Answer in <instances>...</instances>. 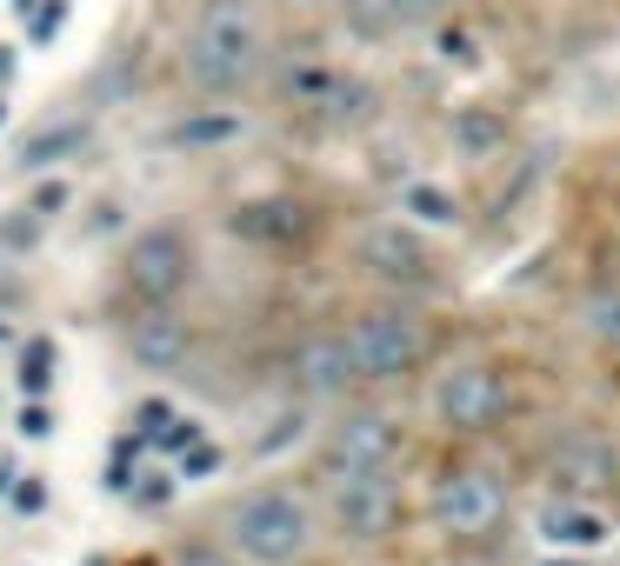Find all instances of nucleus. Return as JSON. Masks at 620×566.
I'll list each match as a JSON object with an SVG mask.
<instances>
[{"instance_id": "1", "label": "nucleus", "mask_w": 620, "mask_h": 566, "mask_svg": "<svg viewBox=\"0 0 620 566\" xmlns=\"http://www.w3.org/2000/svg\"><path fill=\"white\" fill-rule=\"evenodd\" d=\"M267 7L260 0H200L180 33V73L207 100H234L267 73Z\"/></svg>"}, {"instance_id": "2", "label": "nucleus", "mask_w": 620, "mask_h": 566, "mask_svg": "<svg viewBox=\"0 0 620 566\" xmlns=\"http://www.w3.org/2000/svg\"><path fill=\"white\" fill-rule=\"evenodd\" d=\"M421 414H427V427H434L441 440H454V447L494 440V434L521 414V374H514V360H501V354H447V360H434V374H427Z\"/></svg>"}, {"instance_id": "3", "label": "nucleus", "mask_w": 620, "mask_h": 566, "mask_svg": "<svg viewBox=\"0 0 620 566\" xmlns=\"http://www.w3.org/2000/svg\"><path fill=\"white\" fill-rule=\"evenodd\" d=\"M347 334V354H354V374L361 387H401V380H421L434 360H441V327L421 300H367L341 320Z\"/></svg>"}, {"instance_id": "4", "label": "nucleus", "mask_w": 620, "mask_h": 566, "mask_svg": "<svg viewBox=\"0 0 620 566\" xmlns=\"http://www.w3.org/2000/svg\"><path fill=\"white\" fill-rule=\"evenodd\" d=\"M321 547V507L301 487L260 480L227 507V554L247 566H301Z\"/></svg>"}, {"instance_id": "5", "label": "nucleus", "mask_w": 620, "mask_h": 566, "mask_svg": "<svg viewBox=\"0 0 620 566\" xmlns=\"http://www.w3.org/2000/svg\"><path fill=\"white\" fill-rule=\"evenodd\" d=\"M508 514H514V480L474 454H454L447 467H434V480L421 494V520L441 540H488L508 527Z\"/></svg>"}, {"instance_id": "6", "label": "nucleus", "mask_w": 620, "mask_h": 566, "mask_svg": "<svg viewBox=\"0 0 620 566\" xmlns=\"http://www.w3.org/2000/svg\"><path fill=\"white\" fill-rule=\"evenodd\" d=\"M407 454H414V427L381 400H341L314 440L321 480L327 474H401Z\"/></svg>"}, {"instance_id": "7", "label": "nucleus", "mask_w": 620, "mask_h": 566, "mask_svg": "<svg viewBox=\"0 0 620 566\" xmlns=\"http://www.w3.org/2000/svg\"><path fill=\"white\" fill-rule=\"evenodd\" d=\"M321 514H327V534L341 547H387L401 540L414 500H407V480L401 474H327V494H321Z\"/></svg>"}, {"instance_id": "8", "label": "nucleus", "mask_w": 620, "mask_h": 566, "mask_svg": "<svg viewBox=\"0 0 620 566\" xmlns=\"http://www.w3.org/2000/svg\"><path fill=\"white\" fill-rule=\"evenodd\" d=\"M354 260H361V274H367L381 294H394V300H421V294H434V287H441V254H434V234H421V227H414V220H401V214L367 220V227L354 234Z\"/></svg>"}, {"instance_id": "9", "label": "nucleus", "mask_w": 620, "mask_h": 566, "mask_svg": "<svg viewBox=\"0 0 620 566\" xmlns=\"http://www.w3.org/2000/svg\"><path fill=\"white\" fill-rule=\"evenodd\" d=\"M194 280V240L187 227H140L120 254V287L140 300V307H174Z\"/></svg>"}, {"instance_id": "10", "label": "nucleus", "mask_w": 620, "mask_h": 566, "mask_svg": "<svg viewBox=\"0 0 620 566\" xmlns=\"http://www.w3.org/2000/svg\"><path fill=\"white\" fill-rule=\"evenodd\" d=\"M287 380L301 400H321V407H341L361 394V374H354V354H347V334L341 327H307L287 354Z\"/></svg>"}, {"instance_id": "11", "label": "nucleus", "mask_w": 620, "mask_h": 566, "mask_svg": "<svg viewBox=\"0 0 620 566\" xmlns=\"http://www.w3.org/2000/svg\"><path fill=\"white\" fill-rule=\"evenodd\" d=\"M541 480H548V500H601L608 507V494L620 487V447L601 434H568L548 454Z\"/></svg>"}, {"instance_id": "12", "label": "nucleus", "mask_w": 620, "mask_h": 566, "mask_svg": "<svg viewBox=\"0 0 620 566\" xmlns=\"http://www.w3.org/2000/svg\"><path fill=\"white\" fill-rule=\"evenodd\" d=\"M454 7L461 0H334V20L361 47H394V40H414L427 27H447Z\"/></svg>"}, {"instance_id": "13", "label": "nucleus", "mask_w": 620, "mask_h": 566, "mask_svg": "<svg viewBox=\"0 0 620 566\" xmlns=\"http://www.w3.org/2000/svg\"><path fill=\"white\" fill-rule=\"evenodd\" d=\"M287 93H294V107H307V113H314L321 127H334V133L367 127L374 107H381V93H374L361 73H347V67H301V73L287 80Z\"/></svg>"}, {"instance_id": "14", "label": "nucleus", "mask_w": 620, "mask_h": 566, "mask_svg": "<svg viewBox=\"0 0 620 566\" xmlns=\"http://www.w3.org/2000/svg\"><path fill=\"white\" fill-rule=\"evenodd\" d=\"M534 534H541L548 554H588V560H601L620 540V520L601 500H541Z\"/></svg>"}, {"instance_id": "15", "label": "nucleus", "mask_w": 620, "mask_h": 566, "mask_svg": "<svg viewBox=\"0 0 620 566\" xmlns=\"http://www.w3.org/2000/svg\"><path fill=\"white\" fill-rule=\"evenodd\" d=\"M127 360L140 374H180L194 360V327L174 307H140L127 320Z\"/></svg>"}, {"instance_id": "16", "label": "nucleus", "mask_w": 620, "mask_h": 566, "mask_svg": "<svg viewBox=\"0 0 620 566\" xmlns=\"http://www.w3.org/2000/svg\"><path fill=\"white\" fill-rule=\"evenodd\" d=\"M234 234L254 240V247H301L314 234V207L294 200V193H260V200L234 207Z\"/></svg>"}, {"instance_id": "17", "label": "nucleus", "mask_w": 620, "mask_h": 566, "mask_svg": "<svg viewBox=\"0 0 620 566\" xmlns=\"http://www.w3.org/2000/svg\"><path fill=\"white\" fill-rule=\"evenodd\" d=\"M394 214H401V220H414L421 234H454V227H461V200H454L441 180H407Z\"/></svg>"}, {"instance_id": "18", "label": "nucleus", "mask_w": 620, "mask_h": 566, "mask_svg": "<svg viewBox=\"0 0 620 566\" xmlns=\"http://www.w3.org/2000/svg\"><path fill=\"white\" fill-rule=\"evenodd\" d=\"M574 327H581V340H594L601 354H614L620 360V280H594V287L581 294Z\"/></svg>"}, {"instance_id": "19", "label": "nucleus", "mask_w": 620, "mask_h": 566, "mask_svg": "<svg viewBox=\"0 0 620 566\" xmlns=\"http://www.w3.org/2000/svg\"><path fill=\"white\" fill-rule=\"evenodd\" d=\"M240 133H247V120H240L234 107H200L194 120L167 127V147H227V140H240Z\"/></svg>"}, {"instance_id": "20", "label": "nucleus", "mask_w": 620, "mask_h": 566, "mask_svg": "<svg viewBox=\"0 0 620 566\" xmlns=\"http://www.w3.org/2000/svg\"><path fill=\"white\" fill-rule=\"evenodd\" d=\"M80 140H87V120H67V127H40V133H33V140L20 147V167H27V173H33V167H53V160H60V153H73Z\"/></svg>"}, {"instance_id": "21", "label": "nucleus", "mask_w": 620, "mask_h": 566, "mask_svg": "<svg viewBox=\"0 0 620 566\" xmlns=\"http://www.w3.org/2000/svg\"><path fill=\"white\" fill-rule=\"evenodd\" d=\"M454 133H461L468 153H494V140H508V127H501L488 107H461V113H454Z\"/></svg>"}, {"instance_id": "22", "label": "nucleus", "mask_w": 620, "mask_h": 566, "mask_svg": "<svg viewBox=\"0 0 620 566\" xmlns=\"http://www.w3.org/2000/svg\"><path fill=\"white\" fill-rule=\"evenodd\" d=\"M47 380H53V347H47V340H33V347H27V360H20V387H27V394H47Z\"/></svg>"}, {"instance_id": "23", "label": "nucleus", "mask_w": 620, "mask_h": 566, "mask_svg": "<svg viewBox=\"0 0 620 566\" xmlns=\"http://www.w3.org/2000/svg\"><path fill=\"white\" fill-rule=\"evenodd\" d=\"M60 20H67V0H47V7H33V40H53V33H60Z\"/></svg>"}, {"instance_id": "24", "label": "nucleus", "mask_w": 620, "mask_h": 566, "mask_svg": "<svg viewBox=\"0 0 620 566\" xmlns=\"http://www.w3.org/2000/svg\"><path fill=\"white\" fill-rule=\"evenodd\" d=\"M174 566H234V554H220V547L194 540V547H180V560H174Z\"/></svg>"}, {"instance_id": "25", "label": "nucleus", "mask_w": 620, "mask_h": 566, "mask_svg": "<svg viewBox=\"0 0 620 566\" xmlns=\"http://www.w3.org/2000/svg\"><path fill=\"white\" fill-rule=\"evenodd\" d=\"M214 467H220V447H207V440L187 447V460H180V474H214Z\"/></svg>"}, {"instance_id": "26", "label": "nucleus", "mask_w": 620, "mask_h": 566, "mask_svg": "<svg viewBox=\"0 0 620 566\" xmlns=\"http://www.w3.org/2000/svg\"><path fill=\"white\" fill-rule=\"evenodd\" d=\"M60 207H67V187H60V180H53V187H40V193H33V214H40V220H53V214H60Z\"/></svg>"}, {"instance_id": "27", "label": "nucleus", "mask_w": 620, "mask_h": 566, "mask_svg": "<svg viewBox=\"0 0 620 566\" xmlns=\"http://www.w3.org/2000/svg\"><path fill=\"white\" fill-rule=\"evenodd\" d=\"M20 434H33V440H40V434H53V427H47V414H40V407H27V414H20Z\"/></svg>"}, {"instance_id": "28", "label": "nucleus", "mask_w": 620, "mask_h": 566, "mask_svg": "<svg viewBox=\"0 0 620 566\" xmlns=\"http://www.w3.org/2000/svg\"><path fill=\"white\" fill-rule=\"evenodd\" d=\"M541 566H601V560H588V554H541Z\"/></svg>"}, {"instance_id": "29", "label": "nucleus", "mask_w": 620, "mask_h": 566, "mask_svg": "<svg viewBox=\"0 0 620 566\" xmlns=\"http://www.w3.org/2000/svg\"><path fill=\"white\" fill-rule=\"evenodd\" d=\"M0 340H7V320H0Z\"/></svg>"}]
</instances>
